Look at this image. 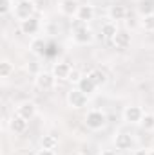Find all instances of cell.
<instances>
[{"mask_svg":"<svg viewBox=\"0 0 154 155\" xmlns=\"http://www.w3.org/2000/svg\"><path fill=\"white\" fill-rule=\"evenodd\" d=\"M132 144H134V139H132L131 134H127V132H118L114 135L116 150H131Z\"/></svg>","mask_w":154,"mask_h":155,"instance_id":"7","label":"cell"},{"mask_svg":"<svg viewBox=\"0 0 154 155\" xmlns=\"http://www.w3.org/2000/svg\"><path fill=\"white\" fill-rule=\"evenodd\" d=\"M87 76L93 79V83H94L98 88H100V87H103V85L107 83V74H105V72H102L100 69H93Z\"/></svg>","mask_w":154,"mask_h":155,"instance_id":"20","label":"cell"},{"mask_svg":"<svg viewBox=\"0 0 154 155\" xmlns=\"http://www.w3.org/2000/svg\"><path fill=\"white\" fill-rule=\"evenodd\" d=\"M89 103V96L85 92H82L80 88H73L71 92H67V105L75 110H80V108H85Z\"/></svg>","mask_w":154,"mask_h":155,"instance_id":"4","label":"cell"},{"mask_svg":"<svg viewBox=\"0 0 154 155\" xmlns=\"http://www.w3.org/2000/svg\"><path fill=\"white\" fill-rule=\"evenodd\" d=\"M56 79H69L71 72H73V67L67 63V61H56L53 65V71H51Z\"/></svg>","mask_w":154,"mask_h":155,"instance_id":"8","label":"cell"},{"mask_svg":"<svg viewBox=\"0 0 154 155\" xmlns=\"http://www.w3.org/2000/svg\"><path fill=\"white\" fill-rule=\"evenodd\" d=\"M152 150H154V141H152Z\"/></svg>","mask_w":154,"mask_h":155,"instance_id":"31","label":"cell"},{"mask_svg":"<svg viewBox=\"0 0 154 155\" xmlns=\"http://www.w3.org/2000/svg\"><path fill=\"white\" fill-rule=\"evenodd\" d=\"M136 9L140 13V16H147L154 13V0H138Z\"/></svg>","mask_w":154,"mask_h":155,"instance_id":"19","label":"cell"},{"mask_svg":"<svg viewBox=\"0 0 154 155\" xmlns=\"http://www.w3.org/2000/svg\"><path fill=\"white\" fill-rule=\"evenodd\" d=\"M151 155H154V150H151Z\"/></svg>","mask_w":154,"mask_h":155,"instance_id":"30","label":"cell"},{"mask_svg":"<svg viewBox=\"0 0 154 155\" xmlns=\"http://www.w3.org/2000/svg\"><path fill=\"white\" fill-rule=\"evenodd\" d=\"M27 119H24V117H20L18 114H15V116L9 119V130L13 132V134H24L26 130H27Z\"/></svg>","mask_w":154,"mask_h":155,"instance_id":"11","label":"cell"},{"mask_svg":"<svg viewBox=\"0 0 154 155\" xmlns=\"http://www.w3.org/2000/svg\"><path fill=\"white\" fill-rule=\"evenodd\" d=\"M20 31L24 35H37L40 31V20L38 18H29V20H24L20 22Z\"/></svg>","mask_w":154,"mask_h":155,"instance_id":"14","label":"cell"},{"mask_svg":"<svg viewBox=\"0 0 154 155\" xmlns=\"http://www.w3.org/2000/svg\"><path fill=\"white\" fill-rule=\"evenodd\" d=\"M76 88H80L82 92H85L87 96H91V94H94V92H96V88H98V87L93 83V79H91V78L85 74V76L80 78V81L76 83Z\"/></svg>","mask_w":154,"mask_h":155,"instance_id":"15","label":"cell"},{"mask_svg":"<svg viewBox=\"0 0 154 155\" xmlns=\"http://www.w3.org/2000/svg\"><path fill=\"white\" fill-rule=\"evenodd\" d=\"M131 41H132V38H131V35L127 31H118V35L113 40V45L120 51H125V49L131 47Z\"/></svg>","mask_w":154,"mask_h":155,"instance_id":"12","label":"cell"},{"mask_svg":"<svg viewBox=\"0 0 154 155\" xmlns=\"http://www.w3.org/2000/svg\"><path fill=\"white\" fill-rule=\"evenodd\" d=\"M75 18L80 20V22H83V24H89V22L94 18V7H93L91 4H83V5H80V9H78V13H76Z\"/></svg>","mask_w":154,"mask_h":155,"instance_id":"13","label":"cell"},{"mask_svg":"<svg viewBox=\"0 0 154 155\" xmlns=\"http://www.w3.org/2000/svg\"><path fill=\"white\" fill-rule=\"evenodd\" d=\"M13 72H15V65H13L9 60H2V61H0V76L9 78Z\"/></svg>","mask_w":154,"mask_h":155,"instance_id":"22","label":"cell"},{"mask_svg":"<svg viewBox=\"0 0 154 155\" xmlns=\"http://www.w3.org/2000/svg\"><path fill=\"white\" fill-rule=\"evenodd\" d=\"M58 9L65 16H76L80 4H78V0H60L58 2Z\"/></svg>","mask_w":154,"mask_h":155,"instance_id":"10","label":"cell"},{"mask_svg":"<svg viewBox=\"0 0 154 155\" xmlns=\"http://www.w3.org/2000/svg\"><path fill=\"white\" fill-rule=\"evenodd\" d=\"M73 155H82V153H73Z\"/></svg>","mask_w":154,"mask_h":155,"instance_id":"32","label":"cell"},{"mask_svg":"<svg viewBox=\"0 0 154 155\" xmlns=\"http://www.w3.org/2000/svg\"><path fill=\"white\" fill-rule=\"evenodd\" d=\"M56 78L53 72H45V71H42L40 74L35 76V85L38 87L40 90H44V92H47V90H53L54 88V85H56Z\"/></svg>","mask_w":154,"mask_h":155,"instance_id":"5","label":"cell"},{"mask_svg":"<svg viewBox=\"0 0 154 155\" xmlns=\"http://www.w3.org/2000/svg\"><path fill=\"white\" fill-rule=\"evenodd\" d=\"M80 78H82V74H80L78 71L73 69V72H71V78H69V79H71V81H75V83H78V81H80Z\"/></svg>","mask_w":154,"mask_h":155,"instance_id":"26","label":"cell"},{"mask_svg":"<svg viewBox=\"0 0 154 155\" xmlns=\"http://www.w3.org/2000/svg\"><path fill=\"white\" fill-rule=\"evenodd\" d=\"M16 114L27 121H31L33 117L37 116V105L31 103V101H22L18 107H16Z\"/></svg>","mask_w":154,"mask_h":155,"instance_id":"9","label":"cell"},{"mask_svg":"<svg viewBox=\"0 0 154 155\" xmlns=\"http://www.w3.org/2000/svg\"><path fill=\"white\" fill-rule=\"evenodd\" d=\"M100 155H118V153H116L114 150H103Z\"/></svg>","mask_w":154,"mask_h":155,"instance_id":"29","label":"cell"},{"mask_svg":"<svg viewBox=\"0 0 154 155\" xmlns=\"http://www.w3.org/2000/svg\"><path fill=\"white\" fill-rule=\"evenodd\" d=\"M45 47H47V41L44 38H40V36L33 38L31 43H29V51H31L33 54H37V56H42V54L45 52Z\"/></svg>","mask_w":154,"mask_h":155,"instance_id":"18","label":"cell"},{"mask_svg":"<svg viewBox=\"0 0 154 155\" xmlns=\"http://www.w3.org/2000/svg\"><path fill=\"white\" fill-rule=\"evenodd\" d=\"M143 116H145V112H143V108L138 107V105L125 107V110H123V119H125L129 124H140L142 119H143Z\"/></svg>","mask_w":154,"mask_h":155,"instance_id":"6","label":"cell"},{"mask_svg":"<svg viewBox=\"0 0 154 155\" xmlns=\"http://www.w3.org/2000/svg\"><path fill=\"white\" fill-rule=\"evenodd\" d=\"M73 41L78 43V45H89V43H93L94 41L93 29L87 24H83L80 20H75V25H73Z\"/></svg>","mask_w":154,"mask_h":155,"instance_id":"1","label":"cell"},{"mask_svg":"<svg viewBox=\"0 0 154 155\" xmlns=\"http://www.w3.org/2000/svg\"><path fill=\"white\" fill-rule=\"evenodd\" d=\"M15 9V0H0V15H7Z\"/></svg>","mask_w":154,"mask_h":155,"instance_id":"25","label":"cell"},{"mask_svg":"<svg viewBox=\"0 0 154 155\" xmlns=\"http://www.w3.org/2000/svg\"><path fill=\"white\" fill-rule=\"evenodd\" d=\"M140 126L145 132H152L154 130V114H145L143 119H142V123H140Z\"/></svg>","mask_w":154,"mask_h":155,"instance_id":"23","label":"cell"},{"mask_svg":"<svg viewBox=\"0 0 154 155\" xmlns=\"http://www.w3.org/2000/svg\"><path fill=\"white\" fill-rule=\"evenodd\" d=\"M38 155H56V153H54V150H44V148H42L38 152Z\"/></svg>","mask_w":154,"mask_h":155,"instance_id":"28","label":"cell"},{"mask_svg":"<svg viewBox=\"0 0 154 155\" xmlns=\"http://www.w3.org/2000/svg\"><path fill=\"white\" fill-rule=\"evenodd\" d=\"M40 144H42L44 150H56L58 148V137H54V135H44L42 141H40Z\"/></svg>","mask_w":154,"mask_h":155,"instance_id":"21","label":"cell"},{"mask_svg":"<svg viewBox=\"0 0 154 155\" xmlns=\"http://www.w3.org/2000/svg\"><path fill=\"white\" fill-rule=\"evenodd\" d=\"M132 155H151V150H134Z\"/></svg>","mask_w":154,"mask_h":155,"instance_id":"27","label":"cell"},{"mask_svg":"<svg viewBox=\"0 0 154 155\" xmlns=\"http://www.w3.org/2000/svg\"><path fill=\"white\" fill-rule=\"evenodd\" d=\"M127 16V9L125 5H120V4H114L109 7V20L113 22H120V20H125Z\"/></svg>","mask_w":154,"mask_h":155,"instance_id":"16","label":"cell"},{"mask_svg":"<svg viewBox=\"0 0 154 155\" xmlns=\"http://www.w3.org/2000/svg\"><path fill=\"white\" fill-rule=\"evenodd\" d=\"M83 123L89 130H102L105 124H107V116L102 112V110H89L85 117H83Z\"/></svg>","mask_w":154,"mask_h":155,"instance_id":"3","label":"cell"},{"mask_svg":"<svg viewBox=\"0 0 154 155\" xmlns=\"http://www.w3.org/2000/svg\"><path fill=\"white\" fill-rule=\"evenodd\" d=\"M142 27L147 33H154V13L147 15V16H142Z\"/></svg>","mask_w":154,"mask_h":155,"instance_id":"24","label":"cell"},{"mask_svg":"<svg viewBox=\"0 0 154 155\" xmlns=\"http://www.w3.org/2000/svg\"><path fill=\"white\" fill-rule=\"evenodd\" d=\"M118 25H116V22H113V20H109V22H105L103 25H102V36L105 40H114V36L118 35Z\"/></svg>","mask_w":154,"mask_h":155,"instance_id":"17","label":"cell"},{"mask_svg":"<svg viewBox=\"0 0 154 155\" xmlns=\"http://www.w3.org/2000/svg\"><path fill=\"white\" fill-rule=\"evenodd\" d=\"M35 2L33 0H18L15 4V9H13V15L18 22H24V20H29L35 16Z\"/></svg>","mask_w":154,"mask_h":155,"instance_id":"2","label":"cell"}]
</instances>
